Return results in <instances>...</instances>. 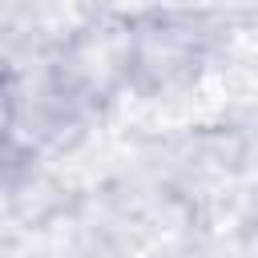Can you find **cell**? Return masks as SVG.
Returning a JSON list of instances; mask_svg holds the SVG:
<instances>
[{
    "mask_svg": "<svg viewBox=\"0 0 258 258\" xmlns=\"http://www.w3.org/2000/svg\"><path fill=\"white\" fill-rule=\"evenodd\" d=\"M12 129V97H8V89L0 85V137Z\"/></svg>",
    "mask_w": 258,
    "mask_h": 258,
    "instance_id": "obj_1",
    "label": "cell"
}]
</instances>
